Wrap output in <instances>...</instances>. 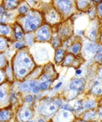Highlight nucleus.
<instances>
[{
	"label": "nucleus",
	"mask_w": 102,
	"mask_h": 122,
	"mask_svg": "<svg viewBox=\"0 0 102 122\" xmlns=\"http://www.w3.org/2000/svg\"><path fill=\"white\" fill-rule=\"evenodd\" d=\"M42 22V18L40 14L37 12L31 10L27 14L23 24V29L27 32L34 31L37 29Z\"/></svg>",
	"instance_id": "obj_1"
},
{
	"label": "nucleus",
	"mask_w": 102,
	"mask_h": 122,
	"mask_svg": "<svg viewBox=\"0 0 102 122\" xmlns=\"http://www.w3.org/2000/svg\"><path fill=\"white\" fill-rule=\"evenodd\" d=\"M61 105V101L59 99H55L49 103H45L43 106H41L39 111L42 115H46V116H51V115L56 112L57 109Z\"/></svg>",
	"instance_id": "obj_2"
},
{
	"label": "nucleus",
	"mask_w": 102,
	"mask_h": 122,
	"mask_svg": "<svg viewBox=\"0 0 102 122\" xmlns=\"http://www.w3.org/2000/svg\"><path fill=\"white\" fill-rule=\"evenodd\" d=\"M16 66L18 67L17 69H30L33 66L34 62L26 52H21L19 55H18L16 60ZM16 69V70H17Z\"/></svg>",
	"instance_id": "obj_3"
},
{
	"label": "nucleus",
	"mask_w": 102,
	"mask_h": 122,
	"mask_svg": "<svg viewBox=\"0 0 102 122\" xmlns=\"http://www.w3.org/2000/svg\"><path fill=\"white\" fill-rule=\"evenodd\" d=\"M51 30L49 26H41L37 31V40L40 41L49 40L51 38Z\"/></svg>",
	"instance_id": "obj_4"
},
{
	"label": "nucleus",
	"mask_w": 102,
	"mask_h": 122,
	"mask_svg": "<svg viewBox=\"0 0 102 122\" xmlns=\"http://www.w3.org/2000/svg\"><path fill=\"white\" fill-rule=\"evenodd\" d=\"M45 19L49 23L55 24L60 20V15L55 9L52 8L46 14Z\"/></svg>",
	"instance_id": "obj_5"
},
{
	"label": "nucleus",
	"mask_w": 102,
	"mask_h": 122,
	"mask_svg": "<svg viewBox=\"0 0 102 122\" xmlns=\"http://www.w3.org/2000/svg\"><path fill=\"white\" fill-rule=\"evenodd\" d=\"M83 89H84V83L83 81L78 80V79H75L72 81V82L69 85V89L77 92H81Z\"/></svg>",
	"instance_id": "obj_6"
},
{
	"label": "nucleus",
	"mask_w": 102,
	"mask_h": 122,
	"mask_svg": "<svg viewBox=\"0 0 102 122\" xmlns=\"http://www.w3.org/2000/svg\"><path fill=\"white\" fill-rule=\"evenodd\" d=\"M86 51L91 54H99L102 53V46L95 43V42H88L86 45Z\"/></svg>",
	"instance_id": "obj_7"
},
{
	"label": "nucleus",
	"mask_w": 102,
	"mask_h": 122,
	"mask_svg": "<svg viewBox=\"0 0 102 122\" xmlns=\"http://www.w3.org/2000/svg\"><path fill=\"white\" fill-rule=\"evenodd\" d=\"M56 5L57 8L63 13H68L71 9V1H57Z\"/></svg>",
	"instance_id": "obj_8"
},
{
	"label": "nucleus",
	"mask_w": 102,
	"mask_h": 122,
	"mask_svg": "<svg viewBox=\"0 0 102 122\" xmlns=\"http://www.w3.org/2000/svg\"><path fill=\"white\" fill-rule=\"evenodd\" d=\"M32 111L29 108H23L20 112V119L22 122H27L32 118Z\"/></svg>",
	"instance_id": "obj_9"
},
{
	"label": "nucleus",
	"mask_w": 102,
	"mask_h": 122,
	"mask_svg": "<svg viewBox=\"0 0 102 122\" xmlns=\"http://www.w3.org/2000/svg\"><path fill=\"white\" fill-rule=\"evenodd\" d=\"M92 93L94 95H102V80L95 81L92 87Z\"/></svg>",
	"instance_id": "obj_10"
},
{
	"label": "nucleus",
	"mask_w": 102,
	"mask_h": 122,
	"mask_svg": "<svg viewBox=\"0 0 102 122\" xmlns=\"http://www.w3.org/2000/svg\"><path fill=\"white\" fill-rule=\"evenodd\" d=\"M71 113L69 111L63 110L58 115V121L59 122H69L71 119Z\"/></svg>",
	"instance_id": "obj_11"
},
{
	"label": "nucleus",
	"mask_w": 102,
	"mask_h": 122,
	"mask_svg": "<svg viewBox=\"0 0 102 122\" xmlns=\"http://www.w3.org/2000/svg\"><path fill=\"white\" fill-rule=\"evenodd\" d=\"M14 34H15V36L17 40H22L23 36H24V33H23V30L22 28L20 25H15V30H14Z\"/></svg>",
	"instance_id": "obj_12"
},
{
	"label": "nucleus",
	"mask_w": 102,
	"mask_h": 122,
	"mask_svg": "<svg viewBox=\"0 0 102 122\" xmlns=\"http://www.w3.org/2000/svg\"><path fill=\"white\" fill-rule=\"evenodd\" d=\"M63 58H64V51L63 50H61V49L57 50L56 53H55V63H61V61L63 60Z\"/></svg>",
	"instance_id": "obj_13"
},
{
	"label": "nucleus",
	"mask_w": 102,
	"mask_h": 122,
	"mask_svg": "<svg viewBox=\"0 0 102 122\" xmlns=\"http://www.w3.org/2000/svg\"><path fill=\"white\" fill-rule=\"evenodd\" d=\"M5 7L8 10H13L17 7L19 5L18 1H5Z\"/></svg>",
	"instance_id": "obj_14"
},
{
	"label": "nucleus",
	"mask_w": 102,
	"mask_h": 122,
	"mask_svg": "<svg viewBox=\"0 0 102 122\" xmlns=\"http://www.w3.org/2000/svg\"><path fill=\"white\" fill-rule=\"evenodd\" d=\"M52 83L51 80H49V81H41L40 86V89L42 90H45V89H48Z\"/></svg>",
	"instance_id": "obj_15"
},
{
	"label": "nucleus",
	"mask_w": 102,
	"mask_h": 122,
	"mask_svg": "<svg viewBox=\"0 0 102 122\" xmlns=\"http://www.w3.org/2000/svg\"><path fill=\"white\" fill-rule=\"evenodd\" d=\"M81 48V44L80 43V42H76V43H75L71 46L70 50L73 54H76L80 51Z\"/></svg>",
	"instance_id": "obj_16"
},
{
	"label": "nucleus",
	"mask_w": 102,
	"mask_h": 122,
	"mask_svg": "<svg viewBox=\"0 0 102 122\" xmlns=\"http://www.w3.org/2000/svg\"><path fill=\"white\" fill-rule=\"evenodd\" d=\"M1 121H8L10 118V113L8 110H3L1 111Z\"/></svg>",
	"instance_id": "obj_17"
},
{
	"label": "nucleus",
	"mask_w": 102,
	"mask_h": 122,
	"mask_svg": "<svg viewBox=\"0 0 102 122\" xmlns=\"http://www.w3.org/2000/svg\"><path fill=\"white\" fill-rule=\"evenodd\" d=\"M95 104H96V103H95V102L93 101H85L84 103H83V108L87 109H92V108L95 107Z\"/></svg>",
	"instance_id": "obj_18"
},
{
	"label": "nucleus",
	"mask_w": 102,
	"mask_h": 122,
	"mask_svg": "<svg viewBox=\"0 0 102 122\" xmlns=\"http://www.w3.org/2000/svg\"><path fill=\"white\" fill-rule=\"evenodd\" d=\"M95 115H96V113H95V112L93 110L92 111H88L84 115V118L86 120H92L95 117Z\"/></svg>",
	"instance_id": "obj_19"
},
{
	"label": "nucleus",
	"mask_w": 102,
	"mask_h": 122,
	"mask_svg": "<svg viewBox=\"0 0 102 122\" xmlns=\"http://www.w3.org/2000/svg\"><path fill=\"white\" fill-rule=\"evenodd\" d=\"M10 33V28L5 25H1V34L2 35H8Z\"/></svg>",
	"instance_id": "obj_20"
},
{
	"label": "nucleus",
	"mask_w": 102,
	"mask_h": 122,
	"mask_svg": "<svg viewBox=\"0 0 102 122\" xmlns=\"http://www.w3.org/2000/svg\"><path fill=\"white\" fill-rule=\"evenodd\" d=\"M28 73V69H20L16 70V75L20 77H25Z\"/></svg>",
	"instance_id": "obj_21"
},
{
	"label": "nucleus",
	"mask_w": 102,
	"mask_h": 122,
	"mask_svg": "<svg viewBox=\"0 0 102 122\" xmlns=\"http://www.w3.org/2000/svg\"><path fill=\"white\" fill-rule=\"evenodd\" d=\"M20 89L22 92H28V91L31 90V86H30V82L22 83L21 87H20Z\"/></svg>",
	"instance_id": "obj_22"
},
{
	"label": "nucleus",
	"mask_w": 102,
	"mask_h": 122,
	"mask_svg": "<svg viewBox=\"0 0 102 122\" xmlns=\"http://www.w3.org/2000/svg\"><path fill=\"white\" fill-rule=\"evenodd\" d=\"M73 60H74V57L71 55V54H69V55H67L66 57H65L63 64L64 65H68V64H69V63H71V62H72Z\"/></svg>",
	"instance_id": "obj_23"
},
{
	"label": "nucleus",
	"mask_w": 102,
	"mask_h": 122,
	"mask_svg": "<svg viewBox=\"0 0 102 122\" xmlns=\"http://www.w3.org/2000/svg\"><path fill=\"white\" fill-rule=\"evenodd\" d=\"M83 107V103L81 101H76L74 103V109L75 110H80Z\"/></svg>",
	"instance_id": "obj_24"
},
{
	"label": "nucleus",
	"mask_w": 102,
	"mask_h": 122,
	"mask_svg": "<svg viewBox=\"0 0 102 122\" xmlns=\"http://www.w3.org/2000/svg\"><path fill=\"white\" fill-rule=\"evenodd\" d=\"M28 7L26 5H22L21 7H20V8H19V11H20V13L21 14H26L28 12Z\"/></svg>",
	"instance_id": "obj_25"
},
{
	"label": "nucleus",
	"mask_w": 102,
	"mask_h": 122,
	"mask_svg": "<svg viewBox=\"0 0 102 122\" xmlns=\"http://www.w3.org/2000/svg\"><path fill=\"white\" fill-rule=\"evenodd\" d=\"M79 3L77 4V6H78V8L79 9H83L86 6L88 5L87 2H84V1H82V2H78Z\"/></svg>",
	"instance_id": "obj_26"
},
{
	"label": "nucleus",
	"mask_w": 102,
	"mask_h": 122,
	"mask_svg": "<svg viewBox=\"0 0 102 122\" xmlns=\"http://www.w3.org/2000/svg\"><path fill=\"white\" fill-rule=\"evenodd\" d=\"M62 109L63 110H66V111H69V112H72L74 109L71 108L69 104H64L62 106Z\"/></svg>",
	"instance_id": "obj_27"
},
{
	"label": "nucleus",
	"mask_w": 102,
	"mask_h": 122,
	"mask_svg": "<svg viewBox=\"0 0 102 122\" xmlns=\"http://www.w3.org/2000/svg\"><path fill=\"white\" fill-rule=\"evenodd\" d=\"M6 46H7V42H6L5 38L3 40V38L2 37L1 38V51H3V49H5Z\"/></svg>",
	"instance_id": "obj_28"
},
{
	"label": "nucleus",
	"mask_w": 102,
	"mask_h": 122,
	"mask_svg": "<svg viewBox=\"0 0 102 122\" xmlns=\"http://www.w3.org/2000/svg\"><path fill=\"white\" fill-rule=\"evenodd\" d=\"M24 46H25V45H24L23 42H17L14 44V47L16 48H22Z\"/></svg>",
	"instance_id": "obj_29"
},
{
	"label": "nucleus",
	"mask_w": 102,
	"mask_h": 122,
	"mask_svg": "<svg viewBox=\"0 0 102 122\" xmlns=\"http://www.w3.org/2000/svg\"><path fill=\"white\" fill-rule=\"evenodd\" d=\"M97 11H98L99 16L102 17V2H101L98 5V7H97Z\"/></svg>",
	"instance_id": "obj_30"
},
{
	"label": "nucleus",
	"mask_w": 102,
	"mask_h": 122,
	"mask_svg": "<svg viewBox=\"0 0 102 122\" xmlns=\"http://www.w3.org/2000/svg\"><path fill=\"white\" fill-rule=\"evenodd\" d=\"M40 85L38 84V85H37L33 89H32V92L34 93V94H37V93H38L39 92V91H40Z\"/></svg>",
	"instance_id": "obj_31"
},
{
	"label": "nucleus",
	"mask_w": 102,
	"mask_h": 122,
	"mask_svg": "<svg viewBox=\"0 0 102 122\" xmlns=\"http://www.w3.org/2000/svg\"><path fill=\"white\" fill-rule=\"evenodd\" d=\"M6 94H7V92H6L5 91H3V89H1V101H2V102L3 101V99H5Z\"/></svg>",
	"instance_id": "obj_32"
},
{
	"label": "nucleus",
	"mask_w": 102,
	"mask_h": 122,
	"mask_svg": "<svg viewBox=\"0 0 102 122\" xmlns=\"http://www.w3.org/2000/svg\"><path fill=\"white\" fill-rule=\"evenodd\" d=\"M26 101L28 103H31L33 101V96L32 95H28L26 97Z\"/></svg>",
	"instance_id": "obj_33"
},
{
	"label": "nucleus",
	"mask_w": 102,
	"mask_h": 122,
	"mask_svg": "<svg viewBox=\"0 0 102 122\" xmlns=\"http://www.w3.org/2000/svg\"><path fill=\"white\" fill-rule=\"evenodd\" d=\"M96 60L100 63H102V53H99L96 56Z\"/></svg>",
	"instance_id": "obj_34"
},
{
	"label": "nucleus",
	"mask_w": 102,
	"mask_h": 122,
	"mask_svg": "<svg viewBox=\"0 0 102 122\" xmlns=\"http://www.w3.org/2000/svg\"><path fill=\"white\" fill-rule=\"evenodd\" d=\"M61 86H62V82L59 83H58V84L57 85V86H56L55 87V89H59L60 87H61Z\"/></svg>",
	"instance_id": "obj_35"
},
{
	"label": "nucleus",
	"mask_w": 102,
	"mask_h": 122,
	"mask_svg": "<svg viewBox=\"0 0 102 122\" xmlns=\"http://www.w3.org/2000/svg\"><path fill=\"white\" fill-rule=\"evenodd\" d=\"M81 72H82V71H81V70L77 69V70L76 71V75H79L80 74H81Z\"/></svg>",
	"instance_id": "obj_36"
},
{
	"label": "nucleus",
	"mask_w": 102,
	"mask_h": 122,
	"mask_svg": "<svg viewBox=\"0 0 102 122\" xmlns=\"http://www.w3.org/2000/svg\"><path fill=\"white\" fill-rule=\"evenodd\" d=\"M98 75H99V76H100V77L102 79V68L100 69V71H99V72H98Z\"/></svg>",
	"instance_id": "obj_37"
},
{
	"label": "nucleus",
	"mask_w": 102,
	"mask_h": 122,
	"mask_svg": "<svg viewBox=\"0 0 102 122\" xmlns=\"http://www.w3.org/2000/svg\"><path fill=\"white\" fill-rule=\"evenodd\" d=\"M98 113H99V115H100V117H101V118H102V107H101V109H99V112H98Z\"/></svg>",
	"instance_id": "obj_38"
},
{
	"label": "nucleus",
	"mask_w": 102,
	"mask_h": 122,
	"mask_svg": "<svg viewBox=\"0 0 102 122\" xmlns=\"http://www.w3.org/2000/svg\"><path fill=\"white\" fill-rule=\"evenodd\" d=\"M100 42L102 43V31L101 33V36H100Z\"/></svg>",
	"instance_id": "obj_39"
},
{
	"label": "nucleus",
	"mask_w": 102,
	"mask_h": 122,
	"mask_svg": "<svg viewBox=\"0 0 102 122\" xmlns=\"http://www.w3.org/2000/svg\"><path fill=\"white\" fill-rule=\"evenodd\" d=\"M1 60H2V62H3V57H2H2H1ZM1 67H2V68L3 67V63L1 64Z\"/></svg>",
	"instance_id": "obj_40"
},
{
	"label": "nucleus",
	"mask_w": 102,
	"mask_h": 122,
	"mask_svg": "<svg viewBox=\"0 0 102 122\" xmlns=\"http://www.w3.org/2000/svg\"><path fill=\"white\" fill-rule=\"evenodd\" d=\"M38 122H45V121H44V120H43V119H40Z\"/></svg>",
	"instance_id": "obj_41"
},
{
	"label": "nucleus",
	"mask_w": 102,
	"mask_h": 122,
	"mask_svg": "<svg viewBox=\"0 0 102 122\" xmlns=\"http://www.w3.org/2000/svg\"><path fill=\"white\" fill-rule=\"evenodd\" d=\"M77 122H87V121H78Z\"/></svg>",
	"instance_id": "obj_42"
},
{
	"label": "nucleus",
	"mask_w": 102,
	"mask_h": 122,
	"mask_svg": "<svg viewBox=\"0 0 102 122\" xmlns=\"http://www.w3.org/2000/svg\"><path fill=\"white\" fill-rule=\"evenodd\" d=\"M28 122H34V121H28Z\"/></svg>",
	"instance_id": "obj_43"
}]
</instances>
